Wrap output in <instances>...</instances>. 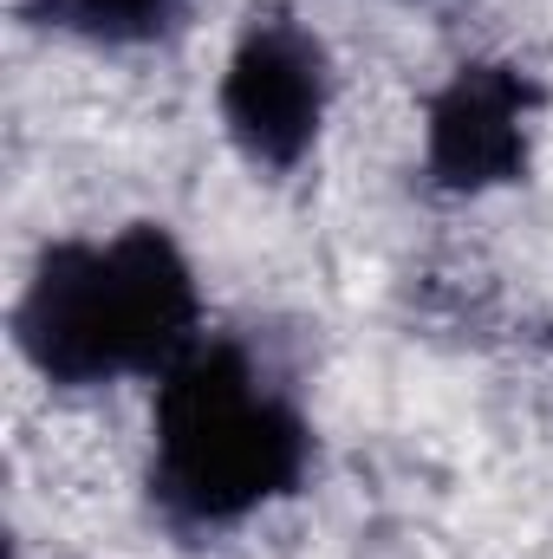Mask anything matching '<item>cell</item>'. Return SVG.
<instances>
[{
  "label": "cell",
  "instance_id": "6da1fadb",
  "mask_svg": "<svg viewBox=\"0 0 553 559\" xmlns=\"http://www.w3.org/2000/svg\"><path fill=\"white\" fill-rule=\"evenodd\" d=\"M150 436V501L176 534L235 527L313 468V423L235 338H196L156 378Z\"/></svg>",
  "mask_w": 553,
  "mask_h": 559
},
{
  "label": "cell",
  "instance_id": "7a4b0ae2",
  "mask_svg": "<svg viewBox=\"0 0 553 559\" xmlns=\"http://www.w3.org/2000/svg\"><path fill=\"white\" fill-rule=\"evenodd\" d=\"M189 254L169 228L138 222L111 241H52L13 306V338L46 384L92 391L163 378L202 332Z\"/></svg>",
  "mask_w": 553,
  "mask_h": 559
},
{
  "label": "cell",
  "instance_id": "3957f363",
  "mask_svg": "<svg viewBox=\"0 0 553 559\" xmlns=\"http://www.w3.org/2000/svg\"><path fill=\"white\" fill-rule=\"evenodd\" d=\"M326 98H332L326 46L280 7L255 13L222 72V124H228L235 150L274 176L299 169L319 143Z\"/></svg>",
  "mask_w": 553,
  "mask_h": 559
},
{
  "label": "cell",
  "instance_id": "277c9868",
  "mask_svg": "<svg viewBox=\"0 0 553 559\" xmlns=\"http://www.w3.org/2000/svg\"><path fill=\"white\" fill-rule=\"evenodd\" d=\"M534 111H541V85L521 66H502V59L456 66L423 118L430 182L449 195H482V189L521 182L528 156H534Z\"/></svg>",
  "mask_w": 553,
  "mask_h": 559
},
{
  "label": "cell",
  "instance_id": "5b68a950",
  "mask_svg": "<svg viewBox=\"0 0 553 559\" xmlns=\"http://www.w3.org/2000/svg\"><path fill=\"white\" fill-rule=\"evenodd\" d=\"M183 7L189 0H20L26 20L59 26V33H79V39H98V46L163 39L183 20Z\"/></svg>",
  "mask_w": 553,
  "mask_h": 559
}]
</instances>
